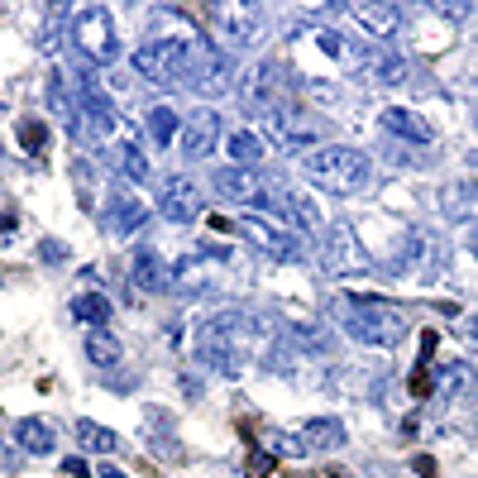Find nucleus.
I'll return each mask as SVG.
<instances>
[{"label": "nucleus", "mask_w": 478, "mask_h": 478, "mask_svg": "<svg viewBox=\"0 0 478 478\" xmlns=\"http://www.w3.org/2000/svg\"><path fill=\"white\" fill-rule=\"evenodd\" d=\"M330 316L345 325V335L354 345H369V349H392L402 345L407 335V311L392 306L388 296H330Z\"/></svg>", "instance_id": "1"}, {"label": "nucleus", "mask_w": 478, "mask_h": 478, "mask_svg": "<svg viewBox=\"0 0 478 478\" xmlns=\"http://www.w3.org/2000/svg\"><path fill=\"white\" fill-rule=\"evenodd\" d=\"M301 172H306L320 191H330V196H354V191H364V186L373 182L369 153L349 149V144H320V149H311V153L301 158Z\"/></svg>", "instance_id": "2"}, {"label": "nucleus", "mask_w": 478, "mask_h": 478, "mask_svg": "<svg viewBox=\"0 0 478 478\" xmlns=\"http://www.w3.org/2000/svg\"><path fill=\"white\" fill-rule=\"evenodd\" d=\"M388 278H416V282H435V278H445L450 273V244L435 235V230H425V225H411L407 235L397 239V249L388 254V264H383Z\"/></svg>", "instance_id": "3"}, {"label": "nucleus", "mask_w": 478, "mask_h": 478, "mask_svg": "<svg viewBox=\"0 0 478 478\" xmlns=\"http://www.w3.org/2000/svg\"><path fill=\"white\" fill-rule=\"evenodd\" d=\"M264 134L278 144V149H287V153H311V149H320L325 144V134H330V120H320L316 110L296 106V101H287V106H278L273 115H264Z\"/></svg>", "instance_id": "4"}, {"label": "nucleus", "mask_w": 478, "mask_h": 478, "mask_svg": "<svg viewBox=\"0 0 478 478\" xmlns=\"http://www.w3.org/2000/svg\"><path fill=\"white\" fill-rule=\"evenodd\" d=\"M196 48H201V43H196ZM196 48H186V43H177V39H149V43L134 48V72L149 77L153 86H163V91L186 86Z\"/></svg>", "instance_id": "5"}, {"label": "nucleus", "mask_w": 478, "mask_h": 478, "mask_svg": "<svg viewBox=\"0 0 478 478\" xmlns=\"http://www.w3.org/2000/svg\"><path fill=\"white\" fill-rule=\"evenodd\" d=\"M239 101H244V110L249 115H273L278 106H287L292 101V86H287V77H282V67L273 62V57H264V62H254L249 72H244V81H239Z\"/></svg>", "instance_id": "6"}, {"label": "nucleus", "mask_w": 478, "mask_h": 478, "mask_svg": "<svg viewBox=\"0 0 478 478\" xmlns=\"http://www.w3.org/2000/svg\"><path fill=\"white\" fill-rule=\"evenodd\" d=\"M211 29H220V39H230L235 48H254L264 43V10L249 0H211L206 5Z\"/></svg>", "instance_id": "7"}, {"label": "nucleus", "mask_w": 478, "mask_h": 478, "mask_svg": "<svg viewBox=\"0 0 478 478\" xmlns=\"http://www.w3.org/2000/svg\"><path fill=\"white\" fill-rule=\"evenodd\" d=\"M72 43H77V53L86 62H115L120 57V39H115V25H110V15L101 5H91V10H77L72 15Z\"/></svg>", "instance_id": "8"}, {"label": "nucleus", "mask_w": 478, "mask_h": 478, "mask_svg": "<svg viewBox=\"0 0 478 478\" xmlns=\"http://www.w3.org/2000/svg\"><path fill=\"white\" fill-rule=\"evenodd\" d=\"M235 57L225 53V48H215V43H201L196 57H191V77L186 86L201 96V101H215V96H225V91H235Z\"/></svg>", "instance_id": "9"}, {"label": "nucleus", "mask_w": 478, "mask_h": 478, "mask_svg": "<svg viewBox=\"0 0 478 478\" xmlns=\"http://www.w3.org/2000/svg\"><path fill=\"white\" fill-rule=\"evenodd\" d=\"M235 235H244L254 249H264L268 259H301V239H296V230H287L282 220H273V215H264V211H249L244 220L235 225Z\"/></svg>", "instance_id": "10"}, {"label": "nucleus", "mask_w": 478, "mask_h": 478, "mask_svg": "<svg viewBox=\"0 0 478 478\" xmlns=\"http://www.w3.org/2000/svg\"><path fill=\"white\" fill-rule=\"evenodd\" d=\"M320 264H325V273H335V278H369L373 273V259H369V249H364V239L354 235L349 225H330Z\"/></svg>", "instance_id": "11"}, {"label": "nucleus", "mask_w": 478, "mask_h": 478, "mask_svg": "<svg viewBox=\"0 0 478 478\" xmlns=\"http://www.w3.org/2000/svg\"><path fill=\"white\" fill-rule=\"evenodd\" d=\"M196 364H201L206 373H215V378H244V369H249V354H244V349H235L230 340L211 335V330H201V335H196Z\"/></svg>", "instance_id": "12"}, {"label": "nucleus", "mask_w": 478, "mask_h": 478, "mask_svg": "<svg viewBox=\"0 0 478 478\" xmlns=\"http://www.w3.org/2000/svg\"><path fill=\"white\" fill-rule=\"evenodd\" d=\"M158 211L172 220V225H191L196 215H201V186L196 177H186V172H172L158 191Z\"/></svg>", "instance_id": "13"}, {"label": "nucleus", "mask_w": 478, "mask_h": 478, "mask_svg": "<svg viewBox=\"0 0 478 478\" xmlns=\"http://www.w3.org/2000/svg\"><path fill=\"white\" fill-rule=\"evenodd\" d=\"M211 186L225 196V201H235V206H259V211H264L268 182L254 172V168H220V172H211Z\"/></svg>", "instance_id": "14"}, {"label": "nucleus", "mask_w": 478, "mask_h": 478, "mask_svg": "<svg viewBox=\"0 0 478 478\" xmlns=\"http://www.w3.org/2000/svg\"><path fill=\"white\" fill-rule=\"evenodd\" d=\"M182 158L191 163H201V158H211L215 153V144H220V115L215 110H191L182 120Z\"/></svg>", "instance_id": "15"}, {"label": "nucleus", "mask_w": 478, "mask_h": 478, "mask_svg": "<svg viewBox=\"0 0 478 478\" xmlns=\"http://www.w3.org/2000/svg\"><path fill=\"white\" fill-rule=\"evenodd\" d=\"M101 225H106L110 235H139L149 225V206L134 191H110L106 206H101Z\"/></svg>", "instance_id": "16"}, {"label": "nucleus", "mask_w": 478, "mask_h": 478, "mask_svg": "<svg viewBox=\"0 0 478 478\" xmlns=\"http://www.w3.org/2000/svg\"><path fill=\"white\" fill-rule=\"evenodd\" d=\"M101 158H106L110 168L125 177V182H144V177H149V158L139 153V139H134L130 125H120V134L101 149Z\"/></svg>", "instance_id": "17"}, {"label": "nucleus", "mask_w": 478, "mask_h": 478, "mask_svg": "<svg viewBox=\"0 0 478 478\" xmlns=\"http://www.w3.org/2000/svg\"><path fill=\"white\" fill-rule=\"evenodd\" d=\"M349 20L364 29L373 43H388V39L402 29V10L388 5V0H364V5H349Z\"/></svg>", "instance_id": "18"}, {"label": "nucleus", "mask_w": 478, "mask_h": 478, "mask_svg": "<svg viewBox=\"0 0 478 478\" xmlns=\"http://www.w3.org/2000/svg\"><path fill=\"white\" fill-rule=\"evenodd\" d=\"M211 259H225L220 249H196V254H186L172 264V292L182 296H201L211 287Z\"/></svg>", "instance_id": "19"}, {"label": "nucleus", "mask_w": 478, "mask_h": 478, "mask_svg": "<svg viewBox=\"0 0 478 478\" xmlns=\"http://www.w3.org/2000/svg\"><path fill=\"white\" fill-rule=\"evenodd\" d=\"M130 287H139V292H172V264H163L153 249H134Z\"/></svg>", "instance_id": "20"}, {"label": "nucleus", "mask_w": 478, "mask_h": 478, "mask_svg": "<svg viewBox=\"0 0 478 478\" xmlns=\"http://www.w3.org/2000/svg\"><path fill=\"white\" fill-rule=\"evenodd\" d=\"M440 211L450 220H474L478 225V177H459V182L440 186Z\"/></svg>", "instance_id": "21"}, {"label": "nucleus", "mask_w": 478, "mask_h": 478, "mask_svg": "<svg viewBox=\"0 0 478 478\" xmlns=\"http://www.w3.org/2000/svg\"><path fill=\"white\" fill-rule=\"evenodd\" d=\"M378 120H383V130L392 134V139H402V144H430V139H435V130L425 125L416 110H407V106H388Z\"/></svg>", "instance_id": "22"}, {"label": "nucleus", "mask_w": 478, "mask_h": 478, "mask_svg": "<svg viewBox=\"0 0 478 478\" xmlns=\"http://www.w3.org/2000/svg\"><path fill=\"white\" fill-rule=\"evenodd\" d=\"M15 445L29 454H53L57 435L48 421H39V416H25V421H15Z\"/></svg>", "instance_id": "23"}, {"label": "nucleus", "mask_w": 478, "mask_h": 478, "mask_svg": "<svg viewBox=\"0 0 478 478\" xmlns=\"http://www.w3.org/2000/svg\"><path fill=\"white\" fill-rule=\"evenodd\" d=\"M301 440H306V450H340L349 435L335 416H311V421L301 425Z\"/></svg>", "instance_id": "24"}, {"label": "nucleus", "mask_w": 478, "mask_h": 478, "mask_svg": "<svg viewBox=\"0 0 478 478\" xmlns=\"http://www.w3.org/2000/svg\"><path fill=\"white\" fill-rule=\"evenodd\" d=\"M259 445H264V454H273V459H306V454H311L301 435L273 430V425H264V430H259Z\"/></svg>", "instance_id": "25"}, {"label": "nucleus", "mask_w": 478, "mask_h": 478, "mask_svg": "<svg viewBox=\"0 0 478 478\" xmlns=\"http://www.w3.org/2000/svg\"><path fill=\"white\" fill-rule=\"evenodd\" d=\"M86 359H91L96 369H115V364H125V345H120L110 330H91V335H86Z\"/></svg>", "instance_id": "26"}, {"label": "nucleus", "mask_w": 478, "mask_h": 478, "mask_svg": "<svg viewBox=\"0 0 478 478\" xmlns=\"http://www.w3.org/2000/svg\"><path fill=\"white\" fill-rule=\"evenodd\" d=\"M144 120H149V139H153L158 149H172V139H182V120H177L172 106H153Z\"/></svg>", "instance_id": "27"}, {"label": "nucleus", "mask_w": 478, "mask_h": 478, "mask_svg": "<svg viewBox=\"0 0 478 478\" xmlns=\"http://www.w3.org/2000/svg\"><path fill=\"white\" fill-rule=\"evenodd\" d=\"M225 153L235 158V168H254L264 158V139L254 130H235V134H225Z\"/></svg>", "instance_id": "28"}, {"label": "nucleus", "mask_w": 478, "mask_h": 478, "mask_svg": "<svg viewBox=\"0 0 478 478\" xmlns=\"http://www.w3.org/2000/svg\"><path fill=\"white\" fill-rule=\"evenodd\" d=\"M435 383H440V397H464L469 388H474V369L469 364H445V369L435 373Z\"/></svg>", "instance_id": "29"}, {"label": "nucleus", "mask_w": 478, "mask_h": 478, "mask_svg": "<svg viewBox=\"0 0 478 478\" xmlns=\"http://www.w3.org/2000/svg\"><path fill=\"white\" fill-rule=\"evenodd\" d=\"M72 316L86 320L91 330H106V316H110V301L101 292H81L77 301H72Z\"/></svg>", "instance_id": "30"}, {"label": "nucleus", "mask_w": 478, "mask_h": 478, "mask_svg": "<svg viewBox=\"0 0 478 478\" xmlns=\"http://www.w3.org/2000/svg\"><path fill=\"white\" fill-rule=\"evenodd\" d=\"M77 430V440L86 445V450H96V454H110L120 440H115V430H106V425H91V421H77L72 425Z\"/></svg>", "instance_id": "31"}, {"label": "nucleus", "mask_w": 478, "mask_h": 478, "mask_svg": "<svg viewBox=\"0 0 478 478\" xmlns=\"http://www.w3.org/2000/svg\"><path fill=\"white\" fill-rule=\"evenodd\" d=\"M43 144H48V125L43 120H20V149L25 153H43Z\"/></svg>", "instance_id": "32"}, {"label": "nucleus", "mask_w": 478, "mask_h": 478, "mask_svg": "<svg viewBox=\"0 0 478 478\" xmlns=\"http://www.w3.org/2000/svg\"><path fill=\"white\" fill-rule=\"evenodd\" d=\"M407 388H411V397H430V388H435L430 364H416V369H411V378H407Z\"/></svg>", "instance_id": "33"}, {"label": "nucleus", "mask_w": 478, "mask_h": 478, "mask_svg": "<svg viewBox=\"0 0 478 478\" xmlns=\"http://www.w3.org/2000/svg\"><path fill=\"white\" fill-rule=\"evenodd\" d=\"M39 259H43V264H67V244H62V239H43V244H39Z\"/></svg>", "instance_id": "34"}, {"label": "nucleus", "mask_w": 478, "mask_h": 478, "mask_svg": "<svg viewBox=\"0 0 478 478\" xmlns=\"http://www.w3.org/2000/svg\"><path fill=\"white\" fill-rule=\"evenodd\" d=\"M273 464H278V459H273V454H264V450H259V454H254V459H249V464H244V474H254V478H268V474H273Z\"/></svg>", "instance_id": "35"}, {"label": "nucleus", "mask_w": 478, "mask_h": 478, "mask_svg": "<svg viewBox=\"0 0 478 478\" xmlns=\"http://www.w3.org/2000/svg\"><path fill=\"white\" fill-rule=\"evenodd\" d=\"M62 469H67L72 478H86V474H91V464H86V459H62Z\"/></svg>", "instance_id": "36"}, {"label": "nucleus", "mask_w": 478, "mask_h": 478, "mask_svg": "<svg viewBox=\"0 0 478 478\" xmlns=\"http://www.w3.org/2000/svg\"><path fill=\"white\" fill-rule=\"evenodd\" d=\"M440 15H450V20H464V15H474V5H435Z\"/></svg>", "instance_id": "37"}, {"label": "nucleus", "mask_w": 478, "mask_h": 478, "mask_svg": "<svg viewBox=\"0 0 478 478\" xmlns=\"http://www.w3.org/2000/svg\"><path fill=\"white\" fill-rule=\"evenodd\" d=\"M182 392H186V397H201V383H196L191 373H186V378H182Z\"/></svg>", "instance_id": "38"}, {"label": "nucleus", "mask_w": 478, "mask_h": 478, "mask_svg": "<svg viewBox=\"0 0 478 478\" xmlns=\"http://www.w3.org/2000/svg\"><path fill=\"white\" fill-rule=\"evenodd\" d=\"M464 330H469V340H474V359H478V316L464 320Z\"/></svg>", "instance_id": "39"}, {"label": "nucleus", "mask_w": 478, "mask_h": 478, "mask_svg": "<svg viewBox=\"0 0 478 478\" xmlns=\"http://www.w3.org/2000/svg\"><path fill=\"white\" fill-rule=\"evenodd\" d=\"M416 474H421V478H435V464H430L425 454H421V459H416Z\"/></svg>", "instance_id": "40"}, {"label": "nucleus", "mask_w": 478, "mask_h": 478, "mask_svg": "<svg viewBox=\"0 0 478 478\" xmlns=\"http://www.w3.org/2000/svg\"><path fill=\"white\" fill-rule=\"evenodd\" d=\"M15 225H20V220H15V215H10V211H0V235H10V230H15Z\"/></svg>", "instance_id": "41"}, {"label": "nucleus", "mask_w": 478, "mask_h": 478, "mask_svg": "<svg viewBox=\"0 0 478 478\" xmlns=\"http://www.w3.org/2000/svg\"><path fill=\"white\" fill-rule=\"evenodd\" d=\"M96 474L101 478H130V474H120V469H110V464H96Z\"/></svg>", "instance_id": "42"}, {"label": "nucleus", "mask_w": 478, "mask_h": 478, "mask_svg": "<svg viewBox=\"0 0 478 478\" xmlns=\"http://www.w3.org/2000/svg\"><path fill=\"white\" fill-rule=\"evenodd\" d=\"M469 254H474V259H478V225H474V230H469Z\"/></svg>", "instance_id": "43"}, {"label": "nucleus", "mask_w": 478, "mask_h": 478, "mask_svg": "<svg viewBox=\"0 0 478 478\" xmlns=\"http://www.w3.org/2000/svg\"><path fill=\"white\" fill-rule=\"evenodd\" d=\"M469 163H474V168H478V149H474V153H469Z\"/></svg>", "instance_id": "44"}]
</instances>
